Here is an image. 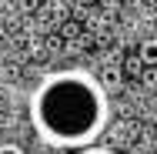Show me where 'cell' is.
I'll return each mask as SVG.
<instances>
[{
    "label": "cell",
    "instance_id": "6da1fadb",
    "mask_svg": "<svg viewBox=\"0 0 157 154\" xmlns=\"http://www.w3.org/2000/svg\"><path fill=\"white\" fill-rule=\"evenodd\" d=\"M27 114L44 144L80 151L100 141L110 117V101L107 87L90 70L67 67L40 77L27 101Z\"/></svg>",
    "mask_w": 157,
    "mask_h": 154
},
{
    "label": "cell",
    "instance_id": "7a4b0ae2",
    "mask_svg": "<svg viewBox=\"0 0 157 154\" xmlns=\"http://www.w3.org/2000/svg\"><path fill=\"white\" fill-rule=\"evenodd\" d=\"M140 61L151 64V67L157 64V40H144V47H140Z\"/></svg>",
    "mask_w": 157,
    "mask_h": 154
},
{
    "label": "cell",
    "instance_id": "5b68a950",
    "mask_svg": "<svg viewBox=\"0 0 157 154\" xmlns=\"http://www.w3.org/2000/svg\"><path fill=\"white\" fill-rule=\"evenodd\" d=\"M0 154H24L17 144H0Z\"/></svg>",
    "mask_w": 157,
    "mask_h": 154
},
{
    "label": "cell",
    "instance_id": "277c9868",
    "mask_svg": "<svg viewBox=\"0 0 157 154\" xmlns=\"http://www.w3.org/2000/svg\"><path fill=\"white\" fill-rule=\"evenodd\" d=\"M74 154H117V151H110V148H97V144H90V148H80V151H74Z\"/></svg>",
    "mask_w": 157,
    "mask_h": 154
},
{
    "label": "cell",
    "instance_id": "3957f363",
    "mask_svg": "<svg viewBox=\"0 0 157 154\" xmlns=\"http://www.w3.org/2000/svg\"><path fill=\"white\" fill-rule=\"evenodd\" d=\"M117 81H121V74H117V70L110 67V70H104V81H100V84H104V87H114Z\"/></svg>",
    "mask_w": 157,
    "mask_h": 154
}]
</instances>
